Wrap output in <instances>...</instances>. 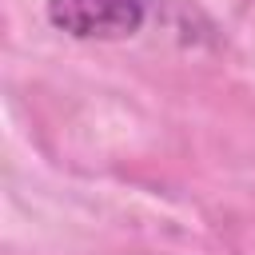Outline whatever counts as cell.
Masks as SVG:
<instances>
[{
  "mask_svg": "<svg viewBox=\"0 0 255 255\" xmlns=\"http://www.w3.org/2000/svg\"><path fill=\"white\" fill-rule=\"evenodd\" d=\"M48 20L80 40H120L139 32L143 0H48Z\"/></svg>",
  "mask_w": 255,
  "mask_h": 255,
  "instance_id": "6da1fadb",
  "label": "cell"
}]
</instances>
